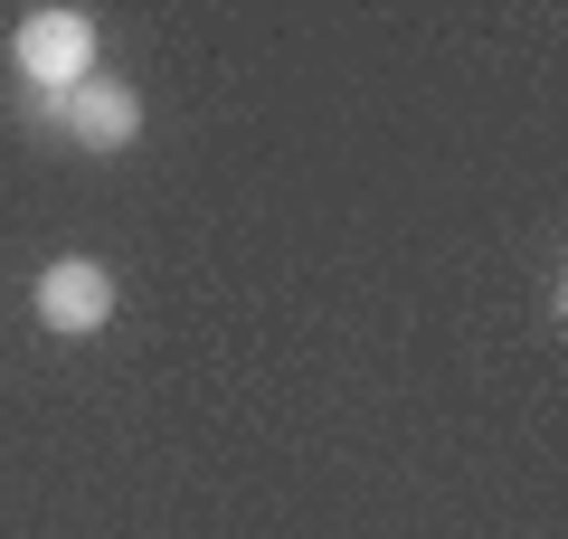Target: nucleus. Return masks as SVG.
<instances>
[{"mask_svg":"<svg viewBox=\"0 0 568 539\" xmlns=\"http://www.w3.org/2000/svg\"><path fill=\"white\" fill-rule=\"evenodd\" d=\"M10 67H20V85H29V114H48L58 95H77V85L95 77V20H85L77 0L29 10V20L10 29Z\"/></svg>","mask_w":568,"mask_h":539,"instance_id":"1","label":"nucleus"},{"mask_svg":"<svg viewBox=\"0 0 568 539\" xmlns=\"http://www.w3.org/2000/svg\"><path fill=\"white\" fill-rule=\"evenodd\" d=\"M39 123H58L67 142H85V152H133L142 142V85L114 77V67H95V77H85L77 95H58Z\"/></svg>","mask_w":568,"mask_h":539,"instance_id":"2","label":"nucleus"},{"mask_svg":"<svg viewBox=\"0 0 568 539\" xmlns=\"http://www.w3.org/2000/svg\"><path fill=\"white\" fill-rule=\"evenodd\" d=\"M29 313H39V332H58V340H95L104 322H114V275H104L95 256H58V265H39V284H29Z\"/></svg>","mask_w":568,"mask_h":539,"instance_id":"3","label":"nucleus"}]
</instances>
